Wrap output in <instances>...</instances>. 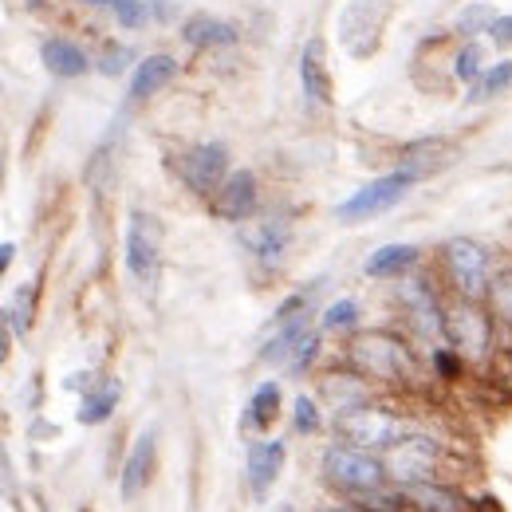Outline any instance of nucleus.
<instances>
[{
    "mask_svg": "<svg viewBox=\"0 0 512 512\" xmlns=\"http://www.w3.org/2000/svg\"><path fill=\"white\" fill-rule=\"evenodd\" d=\"M509 87H512V60H501V64H493L485 71V79L473 87L469 99H473V103H477V99H493V95H505Z\"/></svg>",
    "mask_w": 512,
    "mask_h": 512,
    "instance_id": "nucleus-23",
    "label": "nucleus"
},
{
    "mask_svg": "<svg viewBox=\"0 0 512 512\" xmlns=\"http://www.w3.org/2000/svg\"><path fill=\"white\" fill-rule=\"evenodd\" d=\"M178 75V60L174 56H166V52H158V56H146V60H138L134 67V79H130V99H150V95H158L170 79Z\"/></svg>",
    "mask_w": 512,
    "mask_h": 512,
    "instance_id": "nucleus-13",
    "label": "nucleus"
},
{
    "mask_svg": "<svg viewBox=\"0 0 512 512\" xmlns=\"http://www.w3.org/2000/svg\"><path fill=\"white\" fill-rule=\"evenodd\" d=\"M316 347H320V335L312 331V335L296 347V355L288 359V371H296V375H300V371H308V367H312V359H316Z\"/></svg>",
    "mask_w": 512,
    "mask_h": 512,
    "instance_id": "nucleus-31",
    "label": "nucleus"
},
{
    "mask_svg": "<svg viewBox=\"0 0 512 512\" xmlns=\"http://www.w3.org/2000/svg\"><path fill=\"white\" fill-rule=\"evenodd\" d=\"M288 241H292V225L284 221V217H272V221H260V229L249 233V249H253L264 264H276L284 249H288Z\"/></svg>",
    "mask_w": 512,
    "mask_h": 512,
    "instance_id": "nucleus-18",
    "label": "nucleus"
},
{
    "mask_svg": "<svg viewBox=\"0 0 512 512\" xmlns=\"http://www.w3.org/2000/svg\"><path fill=\"white\" fill-rule=\"evenodd\" d=\"M359 323V304L355 300H335L327 312H323V327L327 331H347Z\"/></svg>",
    "mask_w": 512,
    "mask_h": 512,
    "instance_id": "nucleus-26",
    "label": "nucleus"
},
{
    "mask_svg": "<svg viewBox=\"0 0 512 512\" xmlns=\"http://www.w3.org/2000/svg\"><path fill=\"white\" fill-rule=\"evenodd\" d=\"M127 268L134 280H154L158 272V229L150 225V217L134 213L127 229Z\"/></svg>",
    "mask_w": 512,
    "mask_h": 512,
    "instance_id": "nucleus-9",
    "label": "nucleus"
},
{
    "mask_svg": "<svg viewBox=\"0 0 512 512\" xmlns=\"http://www.w3.org/2000/svg\"><path fill=\"white\" fill-rule=\"evenodd\" d=\"M418 182V170L414 166H402V170H394V174H383V178H375V182H367L363 190H355L339 209H335V221H343V225H359V221H371V217H379L386 209H394L410 186Z\"/></svg>",
    "mask_w": 512,
    "mask_h": 512,
    "instance_id": "nucleus-1",
    "label": "nucleus"
},
{
    "mask_svg": "<svg viewBox=\"0 0 512 512\" xmlns=\"http://www.w3.org/2000/svg\"><path fill=\"white\" fill-rule=\"evenodd\" d=\"M489 296H493V312L501 316V320L512 323V276L505 272L497 284H489Z\"/></svg>",
    "mask_w": 512,
    "mask_h": 512,
    "instance_id": "nucleus-30",
    "label": "nucleus"
},
{
    "mask_svg": "<svg viewBox=\"0 0 512 512\" xmlns=\"http://www.w3.org/2000/svg\"><path fill=\"white\" fill-rule=\"evenodd\" d=\"M75 4H111V0H75Z\"/></svg>",
    "mask_w": 512,
    "mask_h": 512,
    "instance_id": "nucleus-37",
    "label": "nucleus"
},
{
    "mask_svg": "<svg viewBox=\"0 0 512 512\" xmlns=\"http://www.w3.org/2000/svg\"><path fill=\"white\" fill-rule=\"evenodd\" d=\"M182 40L190 48H229V44H237V28L229 20L209 16V12H193L182 24Z\"/></svg>",
    "mask_w": 512,
    "mask_h": 512,
    "instance_id": "nucleus-14",
    "label": "nucleus"
},
{
    "mask_svg": "<svg viewBox=\"0 0 512 512\" xmlns=\"http://www.w3.org/2000/svg\"><path fill=\"white\" fill-rule=\"evenodd\" d=\"M111 8H115L123 28H138L150 20V0H111Z\"/></svg>",
    "mask_w": 512,
    "mask_h": 512,
    "instance_id": "nucleus-29",
    "label": "nucleus"
},
{
    "mask_svg": "<svg viewBox=\"0 0 512 512\" xmlns=\"http://www.w3.org/2000/svg\"><path fill=\"white\" fill-rule=\"evenodd\" d=\"M127 60H130L127 48H107V52H103V60H99V71H103L107 79H119V75L127 71Z\"/></svg>",
    "mask_w": 512,
    "mask_h": 512,
    "instance_id": "nucleus-32",
    "label": "nucleus"
},
{
    "mask_svg": "<svg viewBox=\"0 0 512 512\" xmlns=\"http://www.w3.org/2000/svg\"><path fill=\"white\" fill-rule=\"evenodd\" d=\"M434 461H438V442L434 438H406L390 449L386 457V469L398 485H422L434 477Z\"/></svg>",
    "mask_w": 512,
    "mask_h": 512,
    "instance_id": "nucleus-7",
    "label": "nucleus"
},
{
    "mask_svg": "<svg viewBox=\"0 0 512 512\" xmlns=\"http://www.w3.org/2000/svg\"><path fill=\"white\" fill-rule=\"evenodd\" d=\"M300 87L312 103L327 107L331 103V71H327V44L323 36H312L300 52Z\"/></svg>",
    "mask_w": 512,
    "mask_h": 512,
    "instance_id": "nucleus-11",
    "label": "nucleus"
},
{
    "mask_svg": "<svg viewBox=\"0 0 512 512\" xmlns=\"http://www.w3.org/2000/svg\"><path fill=\"white\" fill-rule=\"evenodd\" d=\"M119 398H123V383H119V379H103L99 386H87L83 398H79L75 418H79L83 426H103V422L115 414Z\"/></svg>",
    "mask_w": 512,
    "mask_h": 512,
    "instance_id": "nucleus-15",
    "label": "nucleus"
},
{
    "mask_svg": "<svg viewBox=\"0 0 512 512\" xmlns=\"http://www.w3.org/2000/svg\"><path fill=\"white\" fill-rule=\"evenodd\" d=\"M355 505L367 512H402V493H383V489L355 493Z\"/></svg>",
    "mask_w": 512,
    "mask_h": 512,
    "instance_id": "nucleus-28",
    "label": "nucleus"
},
{
    "mask_svg": "<svg viewBox=\"0 0 512 512\" xmlns=\"http://www.w3.org/2000/svg\"><path fill=\"white\" fill-rule=\"evenodd\" d=\"M434 367L442 371V379H457L461 375V359L453 351H434Z\"/></svg>",
    "mask_w": 512,
    "mask_h": 512,
    "instance_id": "nucleus-34",
    "label": "nucleus"
},
{
    "mask_svg": "<svg viewBox=\"0 0 512 512\" xmlns=\"http://www.w3.org/2000/svg\"><path fill=\"white\" fill-rule=\"evenodd\" d=\"M410 497L414 501H422V509L426 512H457V501H453V493L446 489H438V485H410Z\"/></svg>",
    "mask_w": 512,
    "mask_h": 512,
    "instance_id": "nucleus-24",
    "label": "nucleus"
},
{
    "mask_svg": "<svg viewBox=\"0 0 512 512\" xmlns=\"http://www.w3.org/2000/svg\"><path fill=\"white\" fill-rule=\"evenodd\" d=\"M150 469H154V430H146L123 461V477H119V493L123 501H134L146 485H150Z\"/></svg>",
    "mask_w": 512,
    "mask_h": 512,
    "instance_id": "nucleus-12",
    "label": "nucleus"
},
{
    "mask_svg": "<svg viewBox=\"0 0 512 512\" xmlns=\"http://www.w3.org/2000/svg\"><path fill=\"white\" fill-rule=\"evenodd\" d=\"M280 465H284V442H256L249 449V489L253 497H264L272 489V481L280 477Z\"/></svg>",
    "mask_w": 512,
    "mask_h": 512,
    "instance_id": "nucleus-16",
    "label": "nucleus"
},
{
    "mask_svg": "<svg viewBox=\"0 0 512 512\" xmlns=\"http://www.w3.org/2000/svg\"><path fill=\"white\" fill-rule=\"evenodd\" d=\"M178 170H182V182L197 197H209V193L221 190L225 178H229V150L221 142H201V146H193V150L182 154Z\"/></svg>",
    "mask_w": 512,
    "mask_h": 512,
    "instance_id": "nucleus-5",
    "label": "nucleus"
},
{
    "mask_svg": "<svg viewBox=\"0 0 512 512\" xmlns=\"http://www.w3.org/2000/svg\"><path fill=\"white\" fill-rule=\"evenodd\" d=\"M12 256H16V245L4 241V245H0V268H12Z\"/></svg>",
    "mask_w": 512,
    "mask_h": 512,
    "instance_id": "nucleus-35",
    "label": "nucleus"
},
{
    "mask_svg": "<svg viewBox=\"0 0 512 512\" xmlns=\"http://www.w3.org/2000/svg\"><path fill=\"white\" fill-rule=\"evenodd\" d=\"M493 20H497V8H493V4H485V0L465 4L461 16H457V36H465V40H473V36H481V32L489 36Z\"/></svg>",
    "mask_w": 512,
    "mask_h": 512,
    "instance_id": "nucleus-22",
    "label": "nucleus"
},
{
    "mask_svg": "<svg viewBox=\"0 0 512 512\" xmlns=\"http://www.w3.org/2000/svg\"><path fill=\"white\" fill-rule=\"evenodd\" d=\"M292 422H296V430H300V434H320L323 418H320L316 398L300 394V398H296V406H292Z\"/></svg>",
    "mask_w": 512,
    "mask_h": 512,
    "instance_id": "nucleus-25",
    "label": "nucleus"
},
{
    "mask_svg": "<svg viewBox=\"0 0 512 512\" xmlns=\"http://www.w3.org/2000/svg\"><path fill=\"white\" fill-rule=\"evenodd\" d=\"M256 178L249 170H237L225 178V186L213 193V213L221 221H249L256 209Z\"/></svg>",
    "mask_w": 512,
    "mask_h": 512,
    "instance_id": "nucleus-10",
    "label": "nucleus"
},
{
    "mask_svg": "<svg viewBox=\"0 0 512 512\" xmlns=\"http://www.w3.org/2000/svg\"><path fill=\"white\" fill-rule=\"evenodd\" d=\"M40 60H44V67H48L56 79H79V75L91 67L87 52H83L79 44L64 40V36H56V40H44V44H40Z\"/></svg>",
    "mask_w": 512,
    "mask_h": 512,
    "instance_id": "nucleus-17",
    "label": "nucleus"
},
{
    "mask_svg": "<svg viewBox=\"0 0 512 512\" xmlns=\"http://www.w3.org/2000/svg\"><path fill=\"white\" fill-rule=\"evenodd\" d=\"M335 512H367V509H359V505H343V509H335Z\"/></svg>",
    "mask_w": 512,
    "mask_h": 512,
    "instance_id": "nucleus-36",
    "label": "nucleus"
},
{
    "mask_svg": "<svg viewBox=\"0 0 512 512\" xmlns=\"http://www.w3.org/2000/svg\"><path fill=\"white\" fill-rule=\"evenodd\" d=\"M446 268L453 288L465 300H481L489 292V253L477 241H449L446 245Z\"/></svg>",
    "mask_w": 512,
    "mask_h": 512,
    "instance_id": "nucleus-4",
    "label": "nucleus"
},
{
    "mask_svg": "<svg viewBox=\"0 0 512 512\" xmlns=\"http://www.w3.org/2000/svg\"><path fill=\"white\" fill-rule=\"evenodd\" d=\"M481 60H485V56H481V44L469 40V44L457 52V60H453V75H457L461 83H473V79L481 75Z\"/></svg>",
    "mask_w": 512,
    "mask_h": 512,
    "instance_id": "nucleus-27",
    "label": "nucleus"
},
{
    "mask_svg": "<svg viewBox=\"0 0 512 512\" xmlns=\"http://www.w3.org/2000/svg\"><path fill=\"white\" fill-rule=\"evenodd\" d=\"M351 359H355L359 371L371 375V379L394 383V379L406 375V351H402V343L390 339V335H367V339H359V343L351 347Z\"/></svg>",
    "mask_w": 512,
    "mask_h": 512,
    "instance_id": "nucleus-6",
    "label": "nucleus"
},
{
    "mask_svg": "<svg viewBox=\"0 0 512 512\" xmlns=\"http://www.w3.org/2000/svg\"><path fill=\"white\" fill-rule=\"evenodd\" d=\"M323 394L335 402V410L339 414H355V410H363L367 406V386L359 383V379H351V375H331L327 383H323Z\"/></svg>",
    "mask_w": 512,
    "mask_h": 512,
    "instance_id": "nucleus-20",
    "label": "nucleus"
},
{
    "mask_svg": "<svg viewBox=\"0 0 512 512\" xmlns=\"http://www.w3.org/2000/svg\"><path fill=\"white\" fill-rule=\"evenodd\" d=\"M390 12H394L390 0H351L343 8V16H339V44L355 60L371 56L379 48V40H383V28L386 20H390Z\"/></svg>",
    "mask_w": 512,
    "mask_h": 512,
    "instance_id": "nucleus-3",
    "label": "nucleus"
},
{
    "mask_svg": "<svg viewBox=\"0 0 512 512\" xmlns=\"http://www.w3.org/2000/svg\"><path fill=\"white\" fill-rule=\"evenodd\" d=\"M343 434H347V442H355L359 449L367 446H394L398 442V434H402V422L394 418V414H386V410H371V406H363V410H355V414H343Z\"/></svg>",
    "mask_w": 512,
    "mask_h": 512,
    "instance_id": "nucleus-8",
    "label": "nucleus"
},
{
    "mask_svg": "<svg viewBox=\"0 0 512 512\" xmlns=\"http://www.w3.org/2000/svg\"><path fill=\"white\" fill-rule=\"evenodd\" d=\"M323 477L343 493H371L383 489V465L359 446H327L323 449Z\"/></svg>",
    "mask_w": 512,
    "mask_h": 512,
    "instance_id": "nucleus-2",
    "label": "nucleus"
},
{
    "mask_svg": "<svg viewBox=\"0 0 512 512\" xmlns=\"http://www.w3.org/2000/svg\"><path fill=\"white\" fill-rule=\"evenodd\" d=\"M414 260H418V249H414V245H383V249H375V253L367 256L363 272L375 276V280H390V276L406 272Z\"/></svg>",
    "mask_w": 512,
    "mask_h": 512,
    "instance_id": "nucleus-19",
    "label": "nucleus"
},
{
    "mask_svg": "<svg viewBox=\"0 0 512 512\" xmlns=\"http://www.w3.org/2000/svg\"><path fill=\"white\" fill-rule=\"evenodd\" d=\"M280 414V383H260L249 402V414H245V426H256V430H268Z\"/></svg>",
    "mask_w": 512,
    "mask_h": 512,
    "instance_id": "nucleus-21",
    "label": "nucleus"
},
{
    "mask_svg": "<svg viewBox=\"0 0 512 512\" xmlns=\"http://www.w3.org/2000/svg\"><path fill=\"white\" fill-rule=\"evenodd\" d=\"M489 40H493L497 48H512V16H497V20H493Z\"/></svg>",
    "mask_w": 512,
    "mask_h": 512,
    "instance_id": "nucleus-33",
    "label": "nucleus"
}]
</instances>
